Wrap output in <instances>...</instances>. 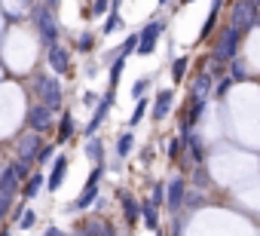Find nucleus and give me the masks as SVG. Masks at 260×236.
Segmentation results:
<instances>
[{
    "label": "nucleus",
    "mask_w": 260,
    "mask_h": 236,
    "mask_svg": "<svg viewBox=\"0 0 260 236\" xmlns=\"http://www.w3.org/2000/svg\"><path fill=\"white\" fill-rule=\"evenodd\" d=\"M31 95H34L40 104L52 107L55 113H58V110H61V104H64L61 80H58L52 71H40V74H34V80H31Z\"/></svg>",
    "instance_id": "nucleus-1"
},
{
    "label": "nucleus",
    "mask_w": 260,
    "mask_h": 236,
    "mask_svg": "<svg viewBox=\"0 0 260 236\" xmlns=\"http://www.w3.org/2000/svg\"><path fill=\"white\" fill-rule=\"evenodd\" d=\"M31 22H34V28H37V37H40V43H43L46 49L58 43L61 31H58V19H55V10H52L49 4L37 0V4L31 7Z\"/></svg>",
    "instance_id": "nucleus-2"
},
{
    "label": "nucleus",
    "mask_w": 260,
    "mask_h": 236,
    "mask_svg": "<svg viewBox=\"0 0 260 236\" xmlns=\"http://www.w3.org/2000/svg\"><path fill=\"white\" fill-rule=\"evenodd\" d=\"M242 37H245V34H242V31H236L233 25H223V28H217V31L211 34V55L230 65V62L239 55Z\"/></svg>",
    "instance_id": "nucleus-3"
},
{
    "label": "nucleus",
    "mask_w": 260,
    "mask_h": 236,
    "mask_svg": "<svg viewBox=\"0 0 260 236\" xmlns=\"http://www.w3.org/2000/svg\"><path fill=\"white\" fill-rule=\"evenodd\" d=\"M104 172H107V166L104 163H95L92 166V172H89V178H86V184H83V193L64 209V212H83V209H92L95 205V199H98V187H101V178H104Z\"/></svg>",
    "instance_id": "nucleus-4"
},
{
    "label": "nucleus",
    "mask_w": 260,
    "mask_h": 236,
    "mask_svg": "<svg viewBox=\"0 0 260 236\" xmlns=\"http://www.w3.org/2000/svg\"><path fill=\"white\" fill-rule=\"evenodd\" d=\"M25 129L37 132V135L52 132V129H55V110L46 107V104H40V101L28 104V110H25Z\"/></svg>",
    "instance_id": "nucleus-5"
},
{
    "label": "nucleus",
    "mask_w": 260,
    "mask_h": 236,
    "mask_svg": "<svg viewBox=\"0 0 260 236\" xmlns=\"http://www.w3.org/2000/svg\"><path fill=\"white\" fill-rule=\"evenodd\" d=\"M46 65H49V71L55 77H74V55L61 40L46 49Z\"/></svg>",
    "instance_id": "nucleus-6"
},
{
    "label": "nucleus",
    "mask_w": 260,
    "mask_h": 236,
    "mask_svg": "<svg viewBox=\"0 0 260 236\" xmlns=\"http://www.w3.org/2000/svg\"><path fill=\"white\" fill-rule=\"evenodd\" d=\"M169 28V22L166 19H150L141 31H138V52L135 55H153L156 52V40H159V34Z\"/></svg>",
    "instance_id": "nucleus-7"
},
{
    "label": "nucleus",
    "mask_w": 260,
    "mask_h": 236,
    "mask_svg": "<svg viewBox=\"0 0 260 236\" xmlns=\"http://www.w3.org/2000/svg\"><path fill=\"white\" fill-rule=\"evenodd\" d=\"M254 13H257V7L251 4V0H233V7H230V19H226V25H233L236 31L248 34V31L254 28Z\"/></svg>",
    "instance_id": "nucleus-8"
},
{
    "label": "nucleus",
    "mask_w": 260,
    "mask_h": 236,
    "mask_svg": "<svg viewBox=\"0 0 260 236\" xmlns=\"http://www.w3.org/2000/svg\"><path fill=\"white\" fill-rule=\"evenodd\" d=\"M187 190H190V184H187L184 175H172V178L166 181V209H169L172 215H178V212L184 209V196H187Z\"/></svg>",
    "instance_id": "nucleus-9"
},
{
    "label": "nucleus",
    "mask_w": 260,
    "mask_h": 236,
    "mask_svg": "<svg viewBox=\"0 0 260 236\" xmlns=\"http://www.w3.org/2000/svg\"><path fill=\"white\" fill-rule=\"evenodd\" d=\"M110 107H113V92H104L101 98H98V104L92 107V116H89V123L83 126V135L86 138H92L104 123H107V113H110Z\"/></svg>",
    "instance_id": "nucleus-10"
},
{
    "label": "nucleus",
    "mask_w": 260,
    "mask_h": 236,
    "mask_svg": "<svg viewBox=\"0 0 260 236\" xmlns=\"http://www.w3.org/2000/svg\"><path fill=\"white\" fill-rule=\"evenodd\" d=\"M175 107V86H166L153 95V104H150V120L153 123H166L169 120V113Z\"/></svg>",
    "instance_id": "nucleus-11"
},
{
    "label": "nucleus",
    "mask_w": 260,
    "mask_h": 236,
    "mask_svg": "<svg viewBox=\"0 0 260 236\" xmlns=\"http://www.w3.org/2000/svg\"><path fill=\"white\" fill-rule=\"evenodd\" d=\"M205 107H208V101H205V98H190V101H187V107H184V113H181V135L193 132V129L202 123Z\"/></svg>",
    "instance_id": "nucleus-12"
},
{
    "label": "nucleus",
    "mask_w": 260,
    "mask_h": 236,
    "mask_svg": "<svg viewBox=\"0 0 260 236\" xmlns=\"http://www.w3.org/2000/svg\"><path fill=\"white\" fill-rule=\"evenodd\" d=\"M16 157L19 160H28V163H34L37 160V154H40V148H43V135H37V132H22L19 138H16Z\"/></svg>",
    "instance_id": "nucleus-13"
},
{
    "label": "nucleus",
    "mask_w": 260,
    "mask_h": 236,
    "mask_svg": "<svg viewBox=\"0 0 260 236\" xmlns=\"http://www.w3.org/2000/svg\"><path fill=\"white\" fill-rule=\"evenodd\" d=\"M68 166H71V160H68L64 154H55L52 169H49V178H46V190H49V193H58V190H61L64 178H68Z\"/></svg>",
    "instance_id": "nucleus-14"
},
{
    "label": "nucleus",
    "mask_w": 260,
    "mask_h": 236,
    "mask_svg": "<svg viewBox=\"0 0 260 236\" xmlns=\"http://www.w3.org/2000/svg\"><path fill=\"white\" fill-rule=\"evenodd\" d=\"M181 138H184V154L190 157V163L193 166H205V141H202V135L193 129V132H187Z\"/></svg>",
    "instance_id": "nucleus-15"
},
{
    "label": "nucleus",
    "mask_w": 260,
    "mask_h": 236,
    "mask_svg": "<svg viewBox=\"0 0 260 236\" xmlns=\"http://www.w3.org/2000/svg\"><path fill=\"white\" fill-rule=\"evenodd\" d=\"M116 199H119V205H122L125 224H138V221H141V202L132 196V190H116Z\"/></svg>",
    "instance_id": "nucleus-16"
},
{
    "label": "nucleus",
    "mask_w": 260,
    "mask_h": 236,
    "mask_svg": "<svg viewBox=\"0 0 260 236\" xmlns=\"http://www.w3.org/2000/svg\"><path fill=\"white\" fill-rule=\"evenodd\" d=\"M211 89H214V80L208 77V74H202V71H196V77L187 83V92H190V98H211Z\"/></svg>",
    "instance_id": "nucleus-17"
},
{
    "label": "nucleus",
    "mask_w": 260,
    "mask_h": 236,
    "mask_svg": "<svg viewBox=\"0 0 260 236\" xmlns=\"http://www.w3.org/2000/svg\"><path fill=\"white\" fill-rule=\"evenodd\" d=\"M77 135V123H74V113L64 110L58 120H55V144H68Z\"/></svg>",
    "instance_id": "nucleus-18"
},
{
    "label": "nucleus",
    "mask_w": 260,
    "mask_h": 236,
    "mask_svg": "<svg viewBox=\"0 0 260 236\" xmlns=\"http://www.w3.org/2000/svg\"><path fill=\"white\" fill-rule=\"evenodd\" d=\"M220 7H223V0H211L208 16H205V22H202V31H199V43L211 40V34L217 31V16H220Z\"/></svg>",
    "instance_id": "nucleus-19"
},
{
    "label": "nucleus",
    "mask_w": 260,
    "mask_h": 236,
    "mask_svg": "<svg viewBox=\"0 0 260 236\" xmlns=\"http://www.w3.org/2000/svg\"><path fill=\"white\" fill-rule=\"evenodd\" d=\"M43 187H46V175H43L40 169H34V175L19 187V196H22V199H37Z\"/></svg>",
    "instance_id": "nucleus-20"
},
{
    "label": "nucleus",
    "mask_w": 260,
    "mask_h": 236,
    "mask_svg": "<svg viewBox=\"0 0 260 236\" xmlns=\"http://www.w3.org/2000/svg\"><path fill=\"white\" fill-rule=\"evenodd\" d=\"M132 151H135V132L125 129V132H119L116 141H113V157H116V160H128V157H132Z\"/></svg>",
    "instance_id": "nucleus-21"
},
{
    "label": "nucleus",
    "mask_w": 260,
    "mask_h": 236,
    "mask_svg": "<svg viewBox=\"0 0 260 236\" xmlns=\"http://www.w3.org/2000/svg\"><path fill=\"white\" fill-rule=\"evenodd\" d=\"M83 236H119V233H116V227H113L110 221H104V218H89V221L83 224Z\"/></svg>",
    "instance_id": "nucleus-22"
},
{
    "label": "nucleus",
    "mask_w": 260,
    "mask_h": 236,
    "mask_svg": "<svg viewBox=\"0 0 260 236\" xmlns=\"http://www.w3.org/2000/svg\"><path fill=\"white\" fill-rule=\"evenodd\" d=\"M141 224H144L147 230H153V233L159 230V209H156L150 199H144V202H141Z\"/></svg>",
    "instance_id": "nucleus-23"
},
{
    "label": "nucleus",
    "mask_w": 260,
    "mask_h": 236,
    "mask_svg": "<svg viewBox=\"0 0 260 236\" xmlns=\"http://www.w3.org/2000/svg\"><path fill=\"white\" fill-rule=\"evenodd\" d=\"M19 178L13 175V169L10 166H4V169H0V193H7V196H16L19 193Z\"/></svg>",
    "instance_id": "nucleus-24"
},
{
    "label": "nucleus",
    "mask_w": 260,
    "mask_h": 236,
    "mask_svg": "<svg viewBox=\"0 0 260 236\" xmlns=\"http://www.w3.org/2000/svg\"><path fill=\"white\" fill-rule=\"evenodd\" d=\"M226 77H230L233 83H245V80L251 77V71H248V65L242 62V55H236V58L226 65Z\"/></svg>",
    "instance_id": "nucleus-25"
},
{
    "label": "nucleus",
    "mask_w": 260,
    "mask_h": 236,
    "mask_svg": "<svg viewBox=\"0 0 260 236\" xmlns=\"http://www.w3.org/2000/svg\"><path fill=\"white\" fill-rule=\"evenodd\" d=\"M125 62H128V58H122V55H116V58L110 62V74H107V92H113V95H116L119 77H122V71H125Z\"/></svg>",
    "instance_id": "nucleus-26"
},
{
    "label": "nucleus",
    "mask_w": 260,
    "mask_h": 236,
    "mask_svg": "<svg viewBox=\"0 0 260 236\" xmlns=\"http://www.w3.org/2000/svg\"><path fill=\"white\" fill-rule=\"evenodd\" d=\"M83 154L92 160V163H104V141L101 138H86V148H83Z\"/></svg>",
    "instance_id": "nucleus-27"
},
{
    "label": "nucleus",
    "mask_w": 260,
    "mask_h": 236,
    "mask_svg": "<svg viewBox=\"0 0 260 236\" xmlns=\"http://www.w3.org/2000/svg\"><path fill=\"white\" fill-rule=\"evenodd\" d=\"M10 169H13V175L19 178V184H25L31 175H34V163H28V160H10Z\"/></svg>",
    "instance_id": "nucleus-28"
},
{
    "label": "nucleus",
    "mask_w": 260,
    "mask_h": 236,
    "mask_svg": "<svg viewBox=\"0 0 260 236\" xmlns=\"http://www.w3.org/2000/svg\"><path fill=\"white\" fill-rule=\"evenodd\" d=\"M187 184H193L196 190H205V187L211 184L208 169H205V166H193V169H190V181H187Z\"/></svg>",
    "instance_id": "nucleus-29"
},
{
    "label": "nucleus",
    "mask_w": 260,
    "mask_h": 236,
    "mask_svg": "<svg viewBox=\"0 0 260 236\" xmlns=\"http://www.w3.org/2000/svg\"><path fill=\"white\" fill-rule=\"evenodd\" d=\"M13 215H16V227H19V230H31V227L37 224V212H34V209H25V205H22V209H16Z\"/></svg>",
    "instance_id": "nucleus-30"
},
{
    "label": "nucleus",
    "mask_w": 260,
    "mask_h": 236,
    "mask_svg": "<svg viewBox=\"0 0 260 236\" xmlns=\"http://www.w3.org/2000/svg\"><path fill=\"white\" fill-rule=\"evenodd\" d=\"M147 110H150V101H147V98H138V101H135V107H132V116H128V129H135L138 123H144Z\"/></svg>",
    "instance_id": "nucleus-31"
},
{
    "label": "nucleus",
    "mask_w": 260,
    "mask_h": 236,
    "mask_svg": "<svg viewBox=\"0 0 260 236\" xmlns=\"http://www.w3.org/2000/svg\"><path fill=\"white\" fill-rule=\"evenodd\" d=\"M187 71H190V55H178V58L172 62V80H175V83H184Z\"/></svg>",
    "instance_id": "nucleus-32"
},
{
    "label": "nucleus",
    "mask_w": 260,
    "mask_h": 236,
    "mask_svg": "<svg viewBox=\"0 0 260 236\" xmlns=\"http://www.w3.org/2000/svg\"><path fill=\"white\" fill-rule=\"evenodd\" d=\"M119 28H122V16H119L116 10H110V13H107V19H104V28H101V34H104V37H110V34H116Z\"/></svg>",
    "instance_id": "nucleus-33"
},
{
    "label": "nucleus",
    "mask_w": 260,
    "mask_h": 236,
    "mask_svg": "<svg viewBox=\"0 0 260 236\" xmlns=\"http://www.w3.org/2000/svg\"><path fill=\"white\" fill-rule=\"evenodd\" d=\"M166 157H169L172 163L184 157V138H181V135H175V138H169V141H166Z\"/></svg>",
    "instance_id": "nucleus-34"
},
{
    "label": "nucleus",
    "mask_w": 260,
    "mask_h": 236,
    "mask_svg": "<svg viewBox=\"0 0 260 236\" xmlns=\"http://www.w3.org/2000/svg\"><path fill=\"white\" fill-rule=\"evenodd\" d=\"M205 202H208V199H205V196H202V190H196V187H193V190H187V196H184V209H190V212L202 209Z\"/></svg>",
    "instance_id": "nucleus-35"
},
{
    "label": "nucleus",
    "mask_w": 260,
    "mask_h": 236,
    "mask_svg": "<svg viewBox=\"0 0 260 236\" xmlns=\"http://www.w3.org/2000/svg\"><path fill=\"white\" fill-rule=\"evenodd\" d=\"M55 154H58V144H43L40 154H37V160H34V166H49L55 160Z\"/></svg>",
    "instance_id": "nucleus-36"
},
{
    "label": "nucleus",
    "mask_w": 260,
    "mask_h": 236,
    "mask_svg": "<svg viewBox=\"0 0 260 236\" xmlns=\"http://www.w3.org/2000/svg\"><path fill=\"white\" fill-rule=\"evenodd\" d=\"M116 52H119L122 58H128V55H135V52H138V31H135V34H128V37L122 40V46H119Z\"/></svg>",
    "instance_id": "nucleus-37"
},
{
    "label": "nucleus",
    "mask_w": 260,
    "mask_h": 236,
    "mask_svg": "<svg viewBox=\"0 0 260 236\" xmlns=\"http://www.w3.org/2000/svg\"><path fill=\"white\" fill-rule=\"evenodd\" d=\"M150 86H153V77H138L135 86H132V98H135V101H138V98H147L144 92H150Z\"/></svg>",
    "instance_id": "nucleus-38"
},
{
    "label": "nucleus",
    "mask_w": 260,
    "mask_h": 236,
    "mask_svg": "<svg viewBox=\"0 0 260 236\" xmlns=\"http://www.w3.org/2000/svg\"><path fill=\"white\" fill-rule=\"evenodd\" d=\"M230 86H233V80H230V77H220V80H214L211 98H214V101H223V98H226V92H230Z\"/></svg>",
    "instance_id": "nucleus-39"
},
{
    "label": "nucleus",
    "mask_w": 260,
    "mask_h": 236,
    "mask_svg": "<svg viewBox=\"0 0 260 236\" xmlns=\"http://www.w3.org/2000/svg\"><path fill=\"white\" fill-rule=\"evenodd\" d=\"M95 40H98V37H95L92 31H83V34L77 37V52H92V49H95Z\"/></svg>",
    "instance_id": "nucleus-40"
},
{
    "label": "nucleus",
    "mask_w": 260,
    "mask_h": 236,
    "mask_svg": "<svg viewBox=\"0 0 260 236\" xmlns=\"http://www.w3.org/2000/svg\"><path fill=\"white\" fill-rule=\"evenodd\" d=\"M150 202L159 209V205H166V181H153V187H150Z\"/></svg>",
    "instance_id": "nucleus-41"
},
{
    "label": "nucleus",
    "mask_w": 260,
    "mask_h": 236,
    "mask_svg": "<svg viewBox=\"0 0 260 236\" xmlns=\"http://www.w3.org/2000/svg\"><path fill=\"white\" fill-rule=\"evenodd\" d=\"M89 13H92L95 19H98V16H107V13H110V0H92V10H89Z\"/></svg>",
    "instance_id": "nucleus-42"
},
{
    "label": "nucleus",
    "mask_w": 260,
    "mask_h": 236,
    "mask_svg": "<svg viewBox=\"0 0 260 236\" xmlns=\"http://www.w3.org/2000/svg\"><path fill=\"white\" fill-rule=\"evenodd\" d=\"M7 215H13V196H7V193H0V221H4Z\"/></svg>",
    "instance_id": "nucleus-43"
},
{
    "label": "nucleus",
    "mask_w": 260,
    "mask_h": 236,
    "mask_svg": "<svg viewBox=\"0 0 260 236\" xmlns=\"http://www.w3.org/2000/svg\"><path fill=\"white\" fill-rule=\"evenodd\" d=\"M83 104L86 107H95L98 104V92H83Z\"/></svg>",
    "instance_id": "nucleus-44"
},
{
    "label": "nucleus",
    "mask_w": 260,
    "mask_h": 236,
    "mask_svg": "<svg viewBox=\"0 0 260 236\" xmlns=\"http://www.w3.org/2000/svg\"><path fill=\"white\" fill-rule=\"evenodd\" d=\"M43 236H68V233H64L61 227H46V230H43Z\"/></svg>",
    "instance_id": "nucleus-45"
},
{
    "label": "nucleus",
    "mask_w": 260,
    "mask_h": 236,
    "mask_svg": "<svg viewBox=\"0 0 260 236\" xmlns=\"http://www.w3.org/2000/svg\"><path fill=\"white\" fill-rule=\"evenodd\" d=\"M150 160H153V151H150V148H144V151H141V163H150Z\"/></svg>",
    "instance_id": "nucleus-46"
},
{
    "label": "nucleus",
    "mask_w": 260,
    "mask_h": 236,
    "mask_svg": "<svg viewBox=\"0 0 260 236\" xmlns=\"http://www.w3.org/2000/svg\"><path fill=\"white\" fill-rule=\"evenodd\" d=\"M254 28H260V7H257V13H254Z\"/></svg>",
    "instance_id": "nucleus-47"
},
{
    "label": "nucleus",
    "mask_w": 260,
    "mask_h": 236,
    "mask_svg": "<svg viewBox=\"0 0 260 236\" xmlns=\"http://www.w3.org/2000/svg\"><path fill=\"white\" fill-rule=\"evenodd\" d=\"M43 4H49L52 10H58V4H61V0H43Z\"/></svg>",
    "instance_id": "nucleus-48"
},
{
    "label": "nucleus",
    "mask_w": 260,
    "mask_h": 236,
    "mask_svg": "<svg viewBox=\"0 0 260 236\" xmlns=\"http://www.w3.org/2000/svg\"><path fill=\"white\" fill-rule=\"evenodd\" d=\"M0 236H13V230L10 227H0Z\"/></svg>",
    "instance_id": "nucleus-49"
},
{
    "label": "nucleus",
    "mask_w": 260,
    "mask_h": 236,
    "mask_svg": "<svg viewBox=\"0 0 260 236\" xmlns=\"http://www.w3.org/2000/svg\"><path fill=\"white\" fill-rule=\"evenodd\" d=\"M187 4H193V0H178V7H187Z\"/></svg>",
    "instance_id": "nucleus-50"
},
{
    "label": "nucleus",
    "mask_w": 260,
    "mask_h": 236,
    "mask_svg": "<svg viewBox=\"0 0 260 236\" xmlns=\"http://www.w3.org/2000/svg\"><path fill=\"white\" fill-rule=\"evenodd\" d=\"M169 4H172V0H159V7H162V10H166V7H169Z\"/></svg>",
    "instance_id": "nucleus-51"
},
{
    "label": "nucleus",
    "mask_w": 260,
    "mask_h": 236,
    "mask_svg": "<svg viewBox=\"0 0 260 236\" xmlns=\"http://www.w3.org/2000/svg\"><path fill=\"white\" fill-rule=\"evenodd\" d=\"M251 4H254V7H260V0H251Z\"/></svg>",
    "instance_id": "nucleus-52"
},
{
    "label": "nucleus",
    "mask_w": 260,
    "mask_h": 236,
    "mask_svg": "<svg viewBox=\"0 0 260 236\" xmlns=\"http://www.w3.org/2000/svg\"><path fill=\"white\" fill-rule=\"evenodd\" d=\"M77 236H83V233H77Z\"/></svg>",
    "instance_id": "nucleus-53"
}]
</instances>
